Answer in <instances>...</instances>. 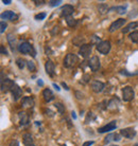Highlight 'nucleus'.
Instances as JSON below:
<instances>
[{"instance_id": "nucleus-1", "label": "nucleus", "mask_w": 138, "mask_h": 146, "mask_svg": "<svg viewBox=\"0 0 138 146\" xmlns=\"http://www.w3.org/2000/svg\"><path fill=\"white\" fill-rule=\"evenodd\" d=\"M18 51L22 54H29V55H32V57H35V55H36V51L34 50V48L33 46L28 42V41H22L20 44H18Z\"/></svg>"}, {"instance_id": "nucleus-2", "label": "nucleus", "mask_w": 138, "mask_h": 146, "mask_svg": "<svg viewBox=\"0 0 138 146\" xmlns=\"http://www.w3.org/2000/svg\"><path fill=\"white\" fill-rule=\"evenodd\" d=\"M78 62H79L78 56L76 54H73V53H69V54H67L65 56L63 65H64L65 68H72L78 64Z\"/></svg>"}, {"instance_id": "nucleus-3", "label": "nucleus", "mask_w": 138, "mask_h": 146, "mask_svg": "<svg viewBox=\"0 0 138 146\" xmlns=\"http://www.w3.org/2000/svg\"><path fill=\"white\" fill-rule=\"evenodd\" d=\"M134 96L135 92L131 86H125L122 89V100H123L124 102H130V101L134 99Z\"/></svg>"}, {"instance_id": "nucleus-4", "label": "nucleus", "mask_w": 138, "mask_h": 146, "mask_svg": "<svg viewBox=\"0 0 138 146\" xmlns=\"http://www.w3.org/2000/svg\"><path fill=\"white\" fill-rule=\"evenodd\" d=\"M111 48H112V46H111V42H109V40H103V41H101V42L97 46V51L100 52L101 54L106 55L109 53Z\"/></svg>"}, {"instance_id": "nucleus-5", "label": "nucleus", "mask_w": 138, "mask_h": 146, "mask_svg": "<svg viewBox=\"0 0 138 146\" xmlns=\"http://www.w3.org/2000/svg\"><path fill=\"white\" fill-rule=\"evenodd\" d=\"M15 83L10 78H1V91L2 92H7V91H11L13 87L15 86Z\"/></svg>"}, {"instance_id": "nucleus-6", "label": "nucleus", "mask_w": 138, "mask_h": 146, "mask_svg": "<svg viewBox=\"0 0 138 146\" xmlns=\"http://www.w3.org/2000/svg\"><path fill=\"white\" fill-rule=\"evenodd\" d=\"M88 66H89L92 72H97L101 67V62H100V59H99L98 56H92L90 60L88 62Z\"/></svg>"}, {"instance_id": "nucleus-7", "label": "nucleus", "mask_w": 138, "mask_h": 146, "mask_svg": "<svg viewBox=\"0 0 138 146\" xmlns=\"http://www.w3.org/2000/svg\"><path fill=\"white\" fill-rule=\"evenodd\" d=\"M91 51H92V47H91V44H84L82 47H80L79 54H80L81 56H83L84 58H87L88 56L91 54Z\"/></svg>"}, {"instance_id": "nucleus-8", "label": "nucleus", "mask_w": 138, "mask_h": 146, "mask_svg": "<svg viewBox=\"0 0 138 146\" xmlns=\"http://www.w3.org/2000/svg\"><path fill=\"white\" fill-rule=\"evenodd\" d=\"M73 12H74V7L71 4H65L61 9V16L67 18L69 16H71V14H72Z\"/></svg>"}, {"instance_id": "nucleus-9", "label": "nucleus", "mask_w": 138, "mask_h": 146, "mask_svg": "<svg viewBox=\"0 0 138 146\" xmlns=\"http://www.w3.org/2000/svg\"><path fill=\"white\" fill-rule=\"evenodd\" d=\"M120 135H123L124 138H127V139H133L135 135H136V130L132 127L123 128V129L120 130Z\"/></svg>"}, {"instance_id": "nucleus-10", "label": "nucleus", "mask_w": 138, "mask_h": 146, "mask_svg": "<svg viewBox=\"0 0 138 146\" xmlns=\"http://www.w3.org/2000/svg\"><path fill=\"white\" fill-rule=\"evenodd\" d=\"M124 23H125V19L124 18H119V19H117L116 21H114L111 26H109V31L111 32V33H113V32H115L116 30L120 29L121 27L123 26Z\"/></svg>"}, {"instance_id": "nucleus-11", "label": "nucleus", "mask_w": 138, "mask_h": 146, "mask_svg": "<svg viewBox=\"0 0 138 146\" xmlns=\"http://www.w3.org/2000/svg\"><path fill=\"white\" fill-rule=\"evenodd\" d=\"M117 127V123L116 121H112L111 123H109L107 125L105 126H103V127H100L98 129V132L99 133H104V132H109V131H112V130H115Z\"/></svg>"}, {"instance_id": "nucleus-12", "label": "nucleus", "mask_w": 138, "mask_h": 146, "mask_svg": "<svg viewBox=\"0 0 138 146\" xmlns=\"http://www.w3.org/2000/svg\"><path fill=\"white\" fill-rule=\"evenodd\" d=\"M18 16L12 11H5L1 14V19L2 20H11V21H16Z\"/></svg>"}, {"instance_id": "nucleus-13", "label": "nucleus", "mask_w": 138, "mask_h": 146, "mask_svg": "<svg viewBox=\"0 0 138 146\" xmlns=\"http://www.w3.org/2000/svg\"><path fill=\"white\" fill-rule=\"evenodd\" d=\"M90 86H91L92 91L96 92V93H99V92L103 91V89L105 87V85L103 84L102 82H99V80H92Z\"/></svg>"}, {"instance_id": "nucleus-14", "label": "nucleus", "mask_w": 138, "mask_h": 146, "mask_svg": "<svg viewBox=\"0 0 138 146\" xmlns=\"http://www.w3.org/2000/svg\"><path fill=\"white\" fill-rule=\"evenodd\" d=\"M45 69H46V73H47L49 76H53L54 75V62H52L51 59H48L46 62V65H45Z\"/></svg>"}, {"instance_id": "nucleus-15", "label": "nucleus", "mask_w": 138, "mask_h": 146, "mask_svg": "<svg viewBox=\"0 0 138 146\" xmlns=\"http://www.w3.org/2000/svg\"><path fill=\"white\" fill-rule=\"evenodd\" d=\"M11 92H12V95H13V100H14V101H18V100L21 98L22 90H21V88L19 87V86H17V85H15L14 87H13Z\"/></svg>"}, {"instance_id": "nucleus-16", "label": "nucleus", "mask_w": 138, "mask_h": 146, "mask_svg": "<svg viewBox=\"0 0 138 146\" xmlns=\"http://www.w3.org/2000/svg\"><path fill=\"white\" fill-rule=\"evenodd\" d=\"M21 106L23 108H32L34 106V100L31 96H25L21 101Z\"/></svg>"}, {"instance_id": "nucleus-17", "label": "nucleus", "mask_w": 138, "mask_h": 146, "mask_svg": "<svg viewBox=\"0 0 138 146\" xmlns=\"http://www.w3.org/2000/svg\"><path fill=\"white\" fill-rule=\"evenodd\" d=\"M43 96H44V100L46 102H50V101L54 99V94H53V92L51 91L50 89H45L43 91Z\"/></svg>"}, {"instance_id": "nucleus-18", "label": "nucleus", "mask_w": 138, "mask_h": 146, "mask_svg": "<svg viewBox=\"0 0 138 146\" xmlns=\"http://www.w3.org/2000/svg\"><path fill=\"white\" fill-rule=\"evenodd\" d=\"M18 117H19V120H20V124L21 125H27L29 124V115H28V113L27 112H19L18 113Z\"/></svg>"}, {"instance_id": "nucleus-19", "label": "nucleus", "mask_w": 138, "mask_h": 146, "mask_svg": "<svg viewBox=\"0 0 138 146\" xmlns=\"http://www.w3.org/2000/svg\"><path fill=\"white\" fill-rule=\"evenodd\" d=\"M120 140H121L120 135H118V133H111V135H109L104 139V142L109 143L111 141H120Z\"/></svg>"}, {"instance_id": "nucleus-20", "label": "nucleus", "mask_w": 138, "mask_h": 146, "mask_svg": "<svg viewBox=\"0 0 138 146\" xmlns=\"http://www.w3.org/2000/svg\"><path fill=\"white\" fill-rule=\"evenodd\" d=\"M7 41L11 46L12 50L15 51V48H16V37L13 34H7Z\"/></svg>"}, {"instance_id": "nucleus-21", "label": "nucleus", "mask_w": 138, "mask_h": 146, "mask_svg": "<svg viewBox=\"0 0 138 146\" xmlns=\"http://www.w3.org/2000/svg\"><path fill=\"white\" fill-rule=\"evenodd\" d=\"M22 139H23V143L25 144V146L32 145L33 144V138L30 133H25V135H22Z\"/></svg>"}, {"instance_id": "nucleus-22", "label": "nucleus", "mask_w": 138, "mask_h": 146, "mask_svg": "<svg viewBox=\"0 0 138 146\" xmlns=\"http://www.w3.org/2000/svg\"><path fill=\"white\" fill-rule=\"evenodd\" d=\"M138 27V22H131V23H129L127 27H124V29H122V33H127L129 31H131V30L135 29V28H137Z\"/></svg>"}, {"instance_id": "nucleus-23", "label": "nucleus", "mask_w": 138, "mask_h": 146, "mask_svg": "<svg viewBox=\"0 0 138 146\" xmlns=\"http://www.w3.org/2000/svg\"><path fill=\"white\" fill-rule=\"evenodd\" d=\"M118 105H119V100L117 99V98L116 99L114 98L113 100H111V101L109 102V106H107V108H109V109H114V108H116Z\"/></svg>"}, {"instance_id": "nucleus-24", "label": "nucleus", "mask_w": 138, "mask_h": 146, "mask_svg": "<svg viewBox=\"0 0 138 146\" xmlns=\"http://www.w3.org/2000/svg\"><path fill=\"white\" fill-rule=\"evenodd\" d=\"M98 11H99L100 14H105V13H107V11H109V7H107V4H105V3L99 4Z\"/></svg>"}, {"instance_id": "nucleus-25", "label": "nucleus", "mask_w": 138, "mask_h": 146, "mask_svg": "<svg viewBox=\"0 0 138 146\" xmlns=\"http://www.w3.org/2000/svg\"><path fill=\"white\" fill-rule=\"evenodd\" d=\"M66 22H67V25H68L70 28H73V27L76 25V20L73 18L72 16H69V17H67V18H66Z\"/></svg>"}, {"instance_id": "nucleus-26", "label": "nucleus", "mask_w": 138, "mask_h": 146, "mask_svg": "<svg viewBox=\"0 0 138 146\" xmlns=\"http://www.w3.org/2000/svg\"><path fill=\"white\" fill-rule=\"evenodd\" d=\"M54 106H55V108L58 109V113H61V114H63V113L65 112V106L63 105L62 103L56 102V103H55V104H54Z\"/></svg>"}, {"instance_id": "nucleus-27", "label": "nucleus", "mask_w": 138, "mask_h": 146, "mask_svg": "<svg viewBox=\"0 0 138 146\" xmlns=\"http://www.w3.org/2000/svg\"><path fill=\"white\" fill-rule=\"evenodd\" d=\"M84 41H85V39L82 38V37H76V38L73 39V44H76V46H80V47H82V46L84 44Z\"/></svg>"}, {"instance_id": "nucleus-28", "label": "nucleus", "mask_w": 138, "mask_h": 146, "mask_svg": "<svg viewBox=\"0 0 138 146\" xmlns=\"http://www.w3.org/2000/svg\"><path fill=\"white\" fill-rule=\"evenodd\" d=\"M130 39L135 42V44H137L138 42V31H134L133 33L130 34Z\"/></svg>"}, {"instance_id": "nucleus-29", "label": "nucleus", "mask_w": 138, "mask_h": 146, "mask_svg": "<svg viewBox=\"0 0 138 146\" xmlns=\"http://www.w3.org/2000/svg\"><path fill=\"white\" fill-rule=\"evenodd\" d=\"M16 65L18 66L19 69L22 70L25 66V59H22V58H18L17 60H16Z\"/></svg>"}, {"instance_id": "nucleus-30", "label": "nucleus", "mask_w": 138, "mask_h": 146, "mask_svg": "<svg viewBox=\"0 0 138 146\" xmlns=\"http://www.w3.org/2000/svg\"><path fill=\"white\" fill-rule=\"evenodd\" d=\"M112 10H116V12L118 14H124L125 11H127V7H113Z\"/></svg>"}, {"instance_id": "nucleus-31", "label": "nucleus", "mask_w": 138, "mask_h": 146, "mask_svg": "<svg viewBox=\"0 0 138 146\" xmlns=\"http://www.w3.org/2000/svg\"><path fill=\"white\" fill-rule=\"evenodd\" d=\"M91 41H90V44H97L98 46L101 41H100V37L98 36H96V35H94V36H91Z\"/></svg>"}, {"instance_id": "nucleus-32", "label": "nucleus", "mask_w": 138, "mask_h": 146, "mask_svg": "<svg viewBox=\"0 0 138 146\" xmlns=\"http://www.w3.org/2000/svg\"><path fill=\"white\" fill-rule=\"evenodd\" d=\"M27 65H28V69H29L30 71H35V70H36V66H35V64H34L32 60L27 62Z\"/></svg>"}, {"instance_id": "nucleus-33", "label": "nucleus", "mask_w": 138, "mask_h": 146, "mask_svg": "<svg viewBox=\"0 0 138 146\" xmlns=\"http://www.w3.org/2000/svg\"><path fill=\"white\" fill-rule=\"evenodd\" d=\"M48 3H49L50 7H58V5H60V3H62V1L61 0H56V1L55 0H50Z\"/></svg>"}, {"instance_id": "nucleus-34", "label": "nucleus", "mask_w": 138, "mask_h": 146, "mask_svg": "<svg viewBox=\"0 0 138 146\" xmlns=\"http://www.w3.org/2000/svg\"><path fill=\"white\" fill-rule=\"evenodd\" d=\"M46 18V13H40V14L35 15V19L36 20H43Z\"/></svg>"}, {"instance_id": "nucleus-35", "label": "nucleus", "mask_w": 138, "mask_h": 146, "mask_svg": "<svg viewBox=\"0 0 138 146\" xmlns=\"http://www.w3.org/2000/svg\"><path fill=\"white\" fill-rule=\"evenodd\" d=\"M89 120H94V115L92 114V112H88L87 114V117H86V120H85V123H89Z\"/></svg>"}, {"instance_id": "nucleus-36", "label": "nucleus", "mask_w": 138, "mask_h": 146, "mask_svg": "<svg viewBox=\"0 0 138 146\" xmlns=\"http://www.w3.org/2000/svg\"><path fill=\"white\" fill-rule=\"evenodd\" d=\"M7 22L4 21H1V25H0V32L1 33H3L4 31H5V29H7Z\"/></svg>"}, {"instance_id": "nucleus-37", "label": "nucleus", "mask_w": 138, "mask_h": 146, "mask_svg": "<svg viewBox=\"0 0 138 146\" xmlns=\"http://www.w3.org/2000/svg\"><path fill=\"white\" fill-rule=\"evenodd\" d=\"M34 3H35V5H43V4L45 3L44 0H34Z\"/></svg>"}, {"instance_id": "nucleus-38", "label": "nucleus", "mask_w": 138, "mask_h": 146, "mask_svg": "<svg viewBox=\"0 0 138 146\" xmlns=\"http://www.w3.org/2000/svg\"><path fill=\"white\" fill-rule=\"evenodd\" d=\"M10 146H19V143L17 140H12L10 142Z\"/></svg>"}, {"instance_id": "nucleus-39", "label": "nucleus", "mask_w": 138, "mask_h": 146, "mask_svg": "<svg viewBox=\"0 0 138 146\" xmlns=\"http://www.w3.org/2000/svg\"><path fill=\"white\" fill-rule=\"evenodd\" d=\"M92 144H94V141H87V142L84 143V144L82 146H91Z\"/></svg>"}, {"instance_id": "nucleus-40", "label": "nucleus", "mask_w": 138, "mask_h": 146, "mask_svg": "<svg viewBox=\"0 0 138 146\" xmlns=\"http://www.w3.org/2000/svg\"><path fill=\"white\" fill-rule=\"evenodd\" d=\"M1 54H3V55H7V50H5V49H4V47H3V46H1Z\"/></svg>"}, {"instance_id": "nucleus-41", "label": "nucleus", "mask_w": 138, "mask_h": 146, "mask_svg": "<svg viewBox=\"0 0 138 146\" xmlns=\"http://www.w3.org/2000/svg\"><path fill=\"white\" fill-rule=\"evenodd\" d=\"M76 98H78V99H82V98H83V94L80 93V92H78V91L76 92Z\"/></svg>"}, {"instance_id": "nucleus-42", "label": "nucleus", "mask_w": 138, "mask_h": 146, "mask_svg": "<svg viewBox=\"0 0 138 146\" xmlns=\"http://www.w3.org/2000/svg\"><path fill=\"white\" fill-rule=\"evenodd\" d=\"M83 80H84V82H86V83H87L88 80H89V75L85 74V75H84V77H83Z\"/></svg>"}, {"instance_id": "nucleus-43", "label": "nucleus", "mask_w": 138, "mask_h": 146, "mask_svg": "<svg viewBox=\"0 0 138 146\" xmlns=\"http://www.w3.org/2000/svg\"><path fill=\"white\" fill-rule=\"evenodd\" d=\"M37 85H38V86H44V82L42 80H37Z\"/></svg>"}, {"instance_id": "nucleus-44", "label": "nucleus", "mask_w": 138, "mask_h": 146, "mask_svg": "<svg viewBox=\"0 0 138 146\" xmlns=\"http://www.w3.org/2000/svg\"><path fill=\"white\" fill-rule=\"evenodd\" d=\"M2 2H3L4 4H7H7L12 3V1H11V0H2Z\"/></svg>"}, {"instance_id": "nucleus-45", "label": "nucleus", "mask_w": 138, "mask_h": 146, "mask_svg": "<svg viewBox=\"0 0 138 146\" xmlns=\"http://www.w3.org/2000/svg\"><path fill=\"white\" fill-rule=\"evenodd\" d=\"M53 87H54L55 89H56V90H58V91H60V90H61V88L58 87V85H56V84H53Z\"/></svg>"}, {"instance_id": "nucleus-46", "label": "nucleus", "mask_w": 138, "mask_h": 146, "mask_svg": "<svg viewBox=\"0 0 138 146\" xmlns=\"http://www.w3.org/2000/svg\"><path fill=\"white\" fill-rule=\"evenodd\" d=\"M71 117H72L74 120L76 119V112H74V111H72V112H71Z\"/></svg>"}, {"instance_id": "nucleus-47", "label": "nucleus", "mask_w": 138, "mask_h": 146, "mask_svg": "<svg viewBox=\"0 0 138 146\" xmlns=\"http://www.w3.org/2000/svg\"><path fill=\"white\" fill-rule=\"evenodd\" d=\"M62 86H63V87H64V88H65L66 90H68V89H69V88H68V86H67V85H66L65 83H63V84H62Z\"/></svg>"}, {"instance_id": "nucleus-48", "label": "nucleus", "mask_w": 138, "mask_h": 146, "mask_svg": "<svg viewBox=\"0 0 138 146\" xmlns=\"http://www.w3.org/2000/svg\"><path fill=\"white\" fill-rule=\"evenodd\" d=\"M133 146H138V142H137V143H135V144H134Z\"/></svg>"}, {"instance_id": "nucleus-49", "label": "nucleus", "mask_w": 138, "mask_h": 146, "mask_svg": "<svg viewBox=\"0 0 138 146\" xmlns=\"http://www.w3.org/2000/svg\"><path fill=\"white\" fill-rule=\"evenodd\" d=\"M28 146H35V145H33V144H32V145H28Z\"/></svg>"}, {"instance_id": "nucleus-50", "label": "nucleus", "mask_w": 138, "mask_h": 146, "mask_svg": "<svg viewBox=\"0 0 138 146\" xmlns=\"http://www.w3.org/2000/svg\"><path fill=\"white\" fill-rule=\"evenodd\" d=\"M113 146H117V145H113Z\"/></svg>"}, {"instance_id": "nucleus-51", "label": "nucleus", "mask_w": 138, "mask_h": 146, "mask_svg": "<svg viewBox=\"0 0 138 146\" xmlns=\"http://www.w3.org/2000/svg\"><path fill=\"white\" fill-rule=\"evenodd\" d=\"M62 146H66V145H62Z\"/></svg>"}]
</instances>
